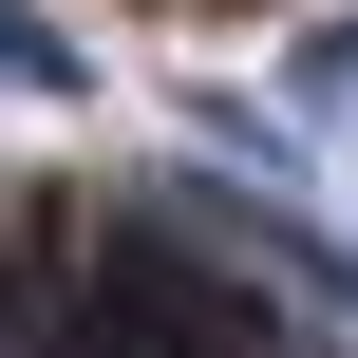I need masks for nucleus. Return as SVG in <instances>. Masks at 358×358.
Masks as SVG:
<instances>
[{"label": "nucleus", "instance_id": "1", "mask_svg": "<svg viewBox=\"0 0 358 358\" xmlns=\"http://www.w3.org/2000/svg\"><path fill=\"white\" fill-rule=\"evenodd\" d=\"M0 113H94V38L38 19V0H0Z\"/></svg>", "mask_w": 358, "mask_h": 358}]
</instances>
